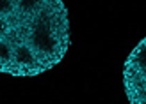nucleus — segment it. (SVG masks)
I'll return each mask as SVG.
<instances>
[{
  "label": "nucleus",
  "mask_w": 146,
  "mask_h": 104,
  "mask_svg": "<svg viewBox=\"0 0 146 104\" xmlns=\"http://www.w3.org/2000/svg\"><path fill=\"white\" fill-rule=\"evenodd\" d=\"M68 46L62 0H0V72L39 76L62 60Z\"/></svg>",
  "instance_id": "nucleus-1"
},
{
  "label": "nucleus",
  "mask_w": 146,
  "mask_h": 104,
  "mask_svg": "<svg viewBox=\"0 0 146 104\" xmlns=\"http://www.w3.org/2000/svg\"><path fill=\"white\" fill-rule=\"evenodd\" d=\"M123 85L130 104H146V37L141 39L127 58Z\"/></svg>",
  "instance_id": "nucleus-2"
}]
</instances>
